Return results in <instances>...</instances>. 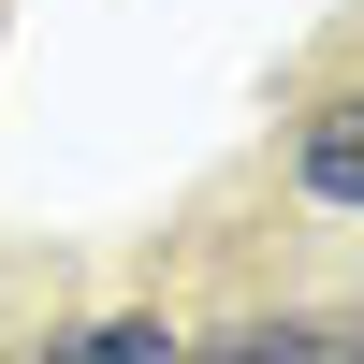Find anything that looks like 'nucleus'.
<instances>
[{"mask_svg": "<svg viewBox=\"0 0 364 364\" xmlns=\"http://www.w3.org/2000/svg\"><path fill=\"white\" fill-rule=\"evenodd\" d=\"M190 364H364V321H336V306H277V321H233V336H204Z\"/></svg>", "mask_w": 364, "mask_h": 364, "instance_id": "obj_1", "label": "nucleus"}, {"mask_svg": "<svg viewBox=\"0 0 364 364\" xmlns=\"http://www.w3.org/2000/svg\"><path fill=\"white\" fill-rule=\"evenodd\" d=\"M291 175H306V204H350L364 219V87H336V102L291 132Z\"/></svg>", "mask_w": 364, "mask_h": 364, "instance_id": "obj_2", "label": "nucleus"}, {"mask_svg": "<svg viewBox=\"0 0 364 364\" xmlns=\"http://www.w3.org/2000/svg\"><path fill=\"white\" fill-rule=\"evenodd\" d=\"M29 364H190V336H175V321H87V336H58V350H29Z\"/></svg>", "mask_w": 364, "mask_h": 364, "instance_id": "obj_3", "label": "nucleus"}]
</instances>
